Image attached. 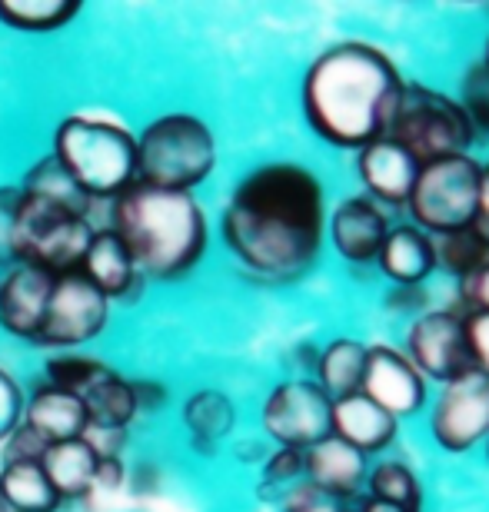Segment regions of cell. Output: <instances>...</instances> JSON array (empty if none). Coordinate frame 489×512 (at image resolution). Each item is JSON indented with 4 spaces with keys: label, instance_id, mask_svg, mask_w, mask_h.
Here are the masks:
<instances>
[{
    "label": "cell",
    "instance_id": "cell-17",
    "mask_svg": "<svg viewBox=\"0 0 489 512\" xmlns=\"http://www.w3.org/2000/svg\"><path fill=\"white\" fill-rule=\"evenodd\" d=\"M356 173H360L366 197L376 200L380 207L383 203L386 207H406L410 190L416 183V173H420V163H416L396 140L380 137V140H373L370 147L356 150Z\"/></svg>",
    "mask_w": 489,
    "mask_h": 512
},
{
    "label": "cell",
    "instance_id": "cell-32",
    "mask_svg": "<svg viewBox=\"0 0 489 512\" xmlns=\"http://www.w3.org/2000/svg\"><path fill=\"white\" fill-rule=\"evenodd\" d=\"M460 107L466 110V117H470L476 137H480V133H489V67L483 60H476V64L463 74Z\"/></svg>",
    "mask_w": 489,
    "mask_h": 512
},
{
    "label": "cell",
    "instance_id": "cell-22",
    "mask_svg": "<svg viewBox=\"0 0 489 512\" xmlns=\"http://www.w3.org/2000/svg\"><path fill=\"white\" fill-rule=\"evenodd\" d=\"M40 469H44V476L50 479L60 503H67V499H87V496H94V486H97L100 453L84 436L64 439V443H54L40 453Z\"/></svg>",
    "mask_w": 489,
    "mask_h": 512
},
{
    "label": "cell",
    "instance_id": "cell-38",
    "mask_svg": "<svg viewBox=\"0 0 489 512\" xmlns=\"http://www.w3.org/2000/svg\"><path fill=\"white\" fill-rule=\"evenodd\" d=\"M473 230L486 247H489V163L480 167V203H476V220H473Z\"/></svg>",
    "mask_w": 489,
    "mask_h": 512
},
{
    "label": "cell",
    "instance_id": "cell-43",
    "mask_svg": "<svg viewBox=\"0 0 489 512\" xmlns=\"http://www.w3.org/2000/svg\"><path fill=\"white\" fill-rule=\"evenodd\" d=\"M0 512H7V506H4V499H0Z\"/></svg>",
    "mask_w": 489,
    "mask_h": 512
},
{
    "label": "cell",
    "instance_id": "cell-20",
    "mask_svg": "<svg viewBox=\"0 0 489 512\" xmlns=\"http://www.w3.org/2000/svg\"><path fill=\"white\" fill-rule=\"evenodd\" d=\"M376 263H380L386 280L396 283L400 290H416L436 270V243L426 230L413 227V223H400V227H390V233H386Z\"/></svg>",
    "mask_w": 489,
    "mask_h": 512
},
{
    "label": "cell",
    "instance_id": "cell-7",
    "mask_svg": "<svg viewBox=\"0 0 489 512\" xmlns=\"http://www.w3.org/2000/svg\"><path fill=\"white\" fill-rule=\"evenodd\" d=\"M386 137L396 140L420 167H426V163L470 153L476 130L456 97H446L443 90L426 84H403L400 107H396Z\"/></svg>",
    "mask_w": 489,
    "mask_h": 512
},
{
    "label": "cell",
    "instance_id": "cell-18",
    "mask_svg": "<svg viewBox=\"0 0 489 512\" xmlns=\"http://www.w3.org/2000/svg\"><path fill=\"white\" fill-rule=\"evenodd\" d=\"M20 426H24L40 446H54V443H64V439H80L87 433L90 419H87L84 399L80 396L40 383L24 403Z\"/></svg>",
    "mask_w": 489,
    "mask_h": 512
},
{
    "label": "cell",
    "instance_id": "cell-33",
    "mask_svg": "<svg viewBox=\"0 0 489 512\" xmlns=\"http://www.w3.org/2000/svg\"><path fill=\"white\" fill-rule=\"evenodd\" d=\"M280 509L283 512H350V503L326 493L320 486L307 483V479H300V483L287 489V496L280 499Z\"/></svg>",
    "mask_w": 489,
    "mask_h": 512
},
{
    "label": "cell",
    "instance_id": "cell-35",
    "mask_svg": "<svg viewBox=\"0 0 489 512\" xmlns=\"http://www.w3.org/2000/svg\"><path fill=\"white\" fill-rule=\"evenodd\" d=\"M463 336L476 373L489 376V310H470L463 316Z\"/></svg>",
    "mask_w": 489,
    "mask_h": 512
},
{
    "label": "cell",
    "instance_id": "cell-29",
    "mask_svg": "<svg viewBox=\"0 0 489 512\" xmlns=\"http://www.w3.org/2000/svg\"><path fill=\"white\" fill-rule=\"evenodd\" d=\"M436 243V266H443L446 273H453L456 280L470 276L473 270L489 260V247L476 237L473 227L466 230H453V233H443V237H433Z\"/></svg>",
    "mask_w": 489,
    "mask_h": 512
},
{
    "label": "cell",
    "instance_id": "cell-1",
    "mask_svg": "<svg viewBox=\"0 0 489 512\" xmlns=\"http://www.w3.org/2000/svg\"><path fill=\"white\" fill-rule=\"evenodd\" d=\"M323 197L320 177L303 163H260L223 203V247L250 276L270 283L300 280L323 250Z\"/></svg>",
    "mask_w": 489,
    "mask_h": 512
},
{
    "label": "cell",
    "instance_id": "cell-37",
    "mask_svg": "<svg viewBox=\"0 0 489 512\" xmlns=\"http://www.w3.org/2000/svg\"><path fill=\"white\" fill-rule=\"evenodd\" d=\"M460 300L470 310H489V260L460 280Z\"/></svg>",
    "mask_w": 489,
    "mask_h": 512
},
{
    "label": "cell",
    "instance_id": "cell-6",
    "mask_svg": "<svg viewBox=\"0 0 489 512\" xmlns=\"http://www.w3.org/2000/svg\"><path fill=\"white\" fill-rule=\"evenodd\" d=\"M17 217H14V256L17 263L44 266L50 273L80 270L87 243L94 237V223L87 210L67 207L44 197V193L17 187Z\"/></svg>",
    "mask_w": 489,
    "mask_h": 512
},
{
    "label": "cell",
    "instance_id": "cell-26",
    "mask_svg": "<svg viewBox=\"0 0 489 512\" xmlns=\"http://www.w3.org/2000/svg\"><path fill=\"white\" fill-rule=\"evenodd\" d=\"M366 350L370 346L360 340H350V336H340V340L326 343L317 353V386L323 389L330 399H343L360 393L363 383V370H366Z\"/></svg>",
    "mask_w": 489,
    "mask_h": 512
},
{
    "label": "cell",
    "instance_id": "cell-12",
    "mask_svg": "<svg viewBox=\"0 0 489 512\" xmlns=\"http://www.w3.org/2000/svg\"><path fill=\"white\" fill-rule=\"evenodd\" d=\"M406 360L423 373V380L453 383L473 370L463 336V316L456 310H430L416 316L406 330Z\"/></svg>",
    "mask_w": 489,
    "mask_h": 512
},
{
    "label": "cell",
    "instance_id": "cell-31",
    "mask_svg": "<svg viewBox=\"0 0 489 512\" xmlns=\"http://www.w3.org/2000/svg\"><path fill=\"white\" fill-rule=\"evenodd\" d=\"M300 479H303V453H300V449L277 446L267 459H263L260 489H263V493L277 496V503L287 496V489H293L300 483Z\"/></svg>",
    "mask_w": 489,
    "mask_h": 512
},
{
    "label": "cell",
    "instance_id": "cell-25",
    "mask_svg": "<svg viewBox=\"0 0 489 512\" xmlns=\"http://www.w3.org/2000/svg\"><path fill=\"white\" fill-rule=\"evenodd\" d=\"M0 499L7 512H57L64 506L40 469V459H7L0 466Z\"/></svg>",
    "mask_w": 489,
    "mask_h": 512
},
{
    "label": "cell",
    "instance_id": "cell-11",
    "mask_svg": "<svg viewBox=\"0 0 489 512\" xmlns=\"http://www.w3.org/2000/svg\"><path fill=\"white\" fill-rule=\"evenodd\" d=\"M433 443L446 453H470L489 439V376L463 373L440 389L430 413Z\"/></svg>",
    "mask_w": 489,
    "mask_h": 512
},
{
    "label": "cell",
    "instance_id": "cell-16",
    "mask_svg": "<svg viewBox=\"0 0 489 512\" xmlns=\"http://www.w3.org/2000/svg\"><path fill=\"white\" fill-rule=\"evenodd\" d=\"M80 273H84L110 303H137L147 286L144 273L137 270L134 256L127 253V247L110 227L94 230L84 260H80Z\"/></svg>",
    "mask_w": 489,
    "mask_h": 512
},
{
    "label": "cell",
    "instance_id": "cell-8",
    "mask_svg": "<svg viewBox=\"0 0 489 512\" xmlns=\"http://www.w3.org/2000/svg\"><path fill=\"white\" fill-rule=\"evenodd\" d=\"M480 167L483 163L470 153L420 167L406 200L413 227L426 230L430 237L473 227L476 203H480Z\"/></svg>",
    "mask_w": 489,
    "mask_h": 512
},
{
    "label": "cell",
    "instance_id": "cell-21",
    "mask_svg": "<svg viewBox=\"0 0 489 512\" xmlns=\"http://www.w3.org/2000/svg\"><path fill=\"white\" fill-rule=\"evenodd\" d=\"M330 433L353 449H360L363 456L383 453L386 446L396 439V419L366 399L363 393L333 399L330 406Z\"/></svg>",
    "mask_w": 489,
    "mask_h": 512
},
{
    "label": "cell",
    "instance_id": "cell-30",
    "mask_svg": "<svg viewBox=\"0 0 489 512\" xmlns=\"http://www.w3.org/2000/svg\"><path fill=\"white\" fill-rule=\"evenodd\" d=\"M104 370H107V363L94 360V356H84V353H57V356H50V360L44 363V383L47 386H57V389H67V393L80 396Z\"/></svg>",
    "mask_w": 489,
    "mask_h": 512
},
{
    "label": "cell",
    "instance_id": "cell-13",
    "mask_svg": "<svg viewBox=\"0 0 489 512\" xmlns=\"http://www.w3.org/2000/svg\"><path fill=\"white\" fill-rule=\"evenodd\" d=\"M360 393L386 409L396 423L426 406V380L416 366L406 360L403 350H393L386 343H373L366 350V370Z\"/></svg>",
    "mask_w": 489,
    "mask_h": 512
},
{
    "label": "cell",
    "instance_id": "cell-5",
    "mask_svg": "<svg viewBox=\"0 0 489 512\" xmlns=\"http://www.w3.org/2000/svg\"><path fill=\"white\" fill-rule=\"evenodd\" d=\"M217 170V137L210 124L187 110L154 117L137 133V183L193 193Z\"/></svg>",
    "mask_w": 489,
    "mask_h": 512
},
{
    "label": "cell",
    "instance_id": "cell-3",
    "mask_svg": "<svg viewBox=\"0 0 489 512\" xmlns=\"http://www.w3.org/2000/svg\"><path fill=\"white\" fill-rule=\"evenodd\" d=\"M110 230L117 233L147 283L190 276L207 256L210 220L193 193L134 183L110 203Z\"/></svg>",
    "mask_w": 489,
    "mask_h": 512
},
{
    "label": "cell",
    "instance_id": "cell-28",
    "mask_svg": "<svg viewBox=\"0 0 489 512\" xmlns=\"http://www.w3.org/2000/svg\"><path fill=\"white\" fill-rule=\"evenodd\" d=\"M366 493L376 503H390V506H403V509H420L423 489L420 479L406 463L400 459H390V463H380L366 473Z\"/></svg>",
    "mask_w": 489,
    "mask_h": 512
},
{
    "label": "cell",
    "instance_id": "cell-2",
    "mask_svg": "<svg viewBox=\"0 0 489 512\" xmlns=\"http://www.w3.org/2000/svg\"><path fill=\"white\" fill-rule=\"evenodd\" d=\"M406 80L386 50L343 40L303 74L300 104L310 130L340 150H363L390 133Z\"/></svg>",
    "mask_w": 489,
    "mask_h": 512
},
{
    "label": "cell",
    "instance_id": "cell-34",
    "mask_svg": "<svg viewBox=\"0 0 489 512\" xmlns=\"http://www.w3.org/2000/svg\"><path fill=\"white\" fill-rule=\"evenodd\" d=\"M24 389H20L17 376L0 366V446H7V439L14 436V429L24 419Z\"/></svg>",
    "mask_w": 489,
    "mask_h": 512
},
{
    "label": "cell",
    "instance_id": "cell-4",
    "mask_svg": "<svg viewBox=\"0 0 489 512\" xmlns=\"http://www.w3.org/2000/svg\"><path fill=\"white\" fill-rule=\"evenodd\" d=\"M50 157L90 203H114L137 183V133L114 117H64L54 130Z\"/></svg>",
    "mask_w": 489,
    "mask_h": 512
},
{
    "label": "cell",
    "instance_id": "cell-23",
    "mask_svg": "<svg viewBox=\"0 0 489 512\" xmlns=\"http://www.w3.org/2000/svg\"><path fill=\"white\" fill-rule=\"evenodd\" d=\"M183 429H187L193 449L200 453H217V449L233 436V426H237V406L233 399L223 393V389H197L183 399L180 409Z\"/></svg>",
    "mask_w": 489,
    "mask_h": 512
},
{
    "label": "cell",
    "instance_id": "cell-39",
    "mask_svg": "<svg viewBox=\"0 0 489 512\" xmlns=\"http://www.w3.org/2000/svg\"><path fill=\"white\" fill-rule=\"evenodd\" d=\"M134 393H137L140 413H154V409L167 403V386H160L154 380H134Z\"/></svg>",
    "mask_w": 489,
    "mask_h": 512
},
{
    "label": "cell",
    "instance_id": "cell-41",
    "mask_svg": "<svg viewBox=\"0 0 489 512\" xmlns=\"http://www.w3.org/2000/svg\"><path fill=\"white\" fill-rule=\"evenodd\" d=\"M483 64L489 67V37H486V54H483Z\"/></svg>",
    "mask_w": 489,
    "mask_h": 512
},
{
    "label": "cell",
    "instance_id": "cell-24",
    "mask_svg": "<svg viewBox=\"0 0 489 512\" xmlns=\"http://www.w3.org/2000/svg\"><path fill=\"white\" fill-rule=\"evenodd\" d=\"M80 399H84V409H87V419H90L87 429L127 433V426L140 416L134 380H124V376L114 373L110 366L84 389V393H80Z\"/></svg>",
    "mask_w": 489,
    "mask_h": 512
},
{
    "label": "cell",
    "instance_id": "cell-40",
    "mask_svg": "<svg viewBox=\"0 0 489 512\" xmlns=\"http://www.w3.org/2000/svg\"><path fill=\"white\" fill-rule=\"evenodd\" d=\"M360 512H420V509H403V506H390V503H376V499H366Z\"/></svg>",
    "mask_w": 489,
    "mask_h": 512
},
{
    "label": "cell",
    "instance_id": "cell-14",
    "mask_svg": "<svg viewBox=\"0 0 489 512\" xmlns=\"http://www.w3.org/2000/svg\"><path fill=\"white\" fill-rule=\"evenodd\" d=\"M57 273L34 263H14L0 273V330L14 340L34 343L44 323Z\"/></svg>",
    "mask_w": 489,
    "mask_h": 512
},
{
    "label": "cell",
    "instance_id": "cell-9",
    "mask_svg": "<svg viewBox=\"0 0 489 512\" xmlns=\"http://www.w3.org/2000/svg\"><path fill=\"white\" fill-rule=\"evenodd\" d=\"M110 306L114 303L80 270L57 273L34 346H44V350H57V353H74L77 346H87L107 330Z\"/></svg>",
    "mask_w": 489,
    "mask_h": 512
},
{
    "label": "cell",
    "instance_id": "cell-15",
    "mask_svg": "<svg viewBox=\"0 0 489 512\" xmlns=\"http://www.w3.org/2000/svg\"><path fill=\"white\" fill-rule=\"evenodd\" d=\"M326 230H330V243L336 256H343L346 263H376L390 223L376 200L370 197H346L336 203V210L326 217Z\"/></svg>",
    "mask_w": 489,
    "mask_h": 512
},
{
    "label": "cell",
    "instance_id": "cell-42",
    "mask_svg": "<svg viewBox=\"0 0 489 512\" xmlns=\"http://www.w3.org/2000/svg\"><path fill=\"white\" fill-rule=\"evenodd\" d=\"M486 463H489V439H486Z\"/></svg>",
    "mask_w": 489,
    "mask_h": 512
},
{
    "label": "cell",
    "instance_id": "cell-19",
    "mask_svg": "<svg viewBox=\"0 0 489 512\" xmlns=\"http://www.w3.org/2000/svg\"><path fill=\"white\" fill-rule=\"evenodd\" d=\"M366 473H370L366 456L350 443H343V439H336L333 433L320 439V443H313L310 449H303V479L346 499V503L366 486Z\"/></svg>",
    "mask_w": 489,
    "mask_h": 512
},
{
    "label": "cell",
    "instance_id": "cell-27",
    "mask_svg": "<svg viewBox=\"0 0 489 512\" xmlns=\"http://www.w3.org/2000/svg\"><path fill=\"white\" fill-rule=\"evenodd\" d=\"M80 10V0H0V24L24 34H54Z\"/></svg>",
    "mask_w": 489,
    "mask_h": 512
},
{
    "label": "cell",
    "instance_id": "cell-36",
    "mask_svg": "<svg viewBox=\"0 0 489 512\" xmlns=\"http://www.w3.org/2000/svg\"><path fill=\"white\" fill-rule=\"evenodd\" d=\"M17 187H0V273L17 263L14 256V217H17Z\"/></svg>",
    "mask_w": 489,
    "mask_h": 512
},
{
    "label": "cell",
    "instance_id": "cell-10",
    "mask_svg": "<svg viewBox=\"0 0 489 512\" xmlns=\"http://www.w3.org/2000/svg\"><path fill=\"white\" fill-rule=\"evenodd\" d=\"M333 399L317 386V380H283L263 399L260 426L283 449H310L330 436Z\"/></svg>",
    "mask_w": 489,
    "mask_h": 512
}]
</instances>
